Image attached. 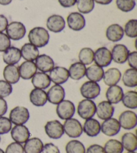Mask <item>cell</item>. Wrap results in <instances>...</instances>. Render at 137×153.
Instances as JSON below:
<instances>
[{
	"instance_id": "43",
	"label": "cell",
	"mask_w": 137,
	"mask_h": 153,
	"mask_svg": "<svg viewBox=\"0 0 137 153\" xmlns=\"http://www.w3.org/2000/svg\"><path fill=\"white\" fill-rule=\"evenodd\" d=\"M12 86L10 83L4 80H0V97H8L12 93Z\"/></svg>"
},
{
	"instance_id": "20",
	"label": "cell",
	"mask_w": 137,
	"mask_h": 153,
	"mask_svg": "<svg viewBox=\"0 0 137 153\" xmlns=\"http://www.w3.org/2000/svg\"><path fill=\"white\" fill-rule=\"evenodd\" d=\"M37 67L35 62L33 61H25L20 65L18 67L19 73L21 78L25 80L32 79L37 73Z\"/></svg>"
},
{
	"instance_id": "12",
	"label": "cell",
	"mask_w": 137,
	"mask_h": 153,
	"mask_svg": "<svg viewBox=\"0 0 137 153\" xmlns=\"http://www.w3.org/2000/svg\"><path fill=\"white\" fill-rule=\"evenodd\" d=\"M50 79L55 85L64 84L69 79L68 70L65 67H54L50 72Z\"/></svg>"
},
{
	"instance_id": "21",
	"label": "cell",
	"mask_w": 137,
	"mask_h": 153,
	"mask_svg": "<svg viewBox=\"0 0 137 153\" xmlns=\"http://www.w3.org/2000/svg\"><path fill=\"white\" fill-rule=\"evenodd\" d=\"M29 100L34 105L42 107L48 102L47 93L43 89L35 88L30 92Z\"/></svg>"
},
{
	"instance_id": "13",
	"label": "cell",
	"mask_w": 137,
	"mask_h": 153,
	"mask_svg": "<svg viewBox=\"0 0 137 153\" xmlns=\"http://www.w3.org/2000/svg\"><path fill=\"white\" fill-rule=\"evenodd\" d=\"M67 24L69 28L74 31H80L86 26V20L80 13L72 12L67 17Z\"/></svg>"
},
{
	"instance_id": "2",
	"label": "cell",
	"mask_w": 137,
	"mask_h": 153,
	"mask_svg": "<svg viewBox=\"0 0 137 153\" xmlns=\"http://www.w3.org/2000/svg\"><path fill=\"white\" fill-rule=\"evenodd\" d=\"M96 110V105L92 100H83L78 105V114L82 119L87 120L94 116Z\"/></svg>"
},
{
	"instance_id": "42",
	"label": "cell",
	"mask_w": 137,
	"mask_h": 153,
	"mask_svg": "<svg viewBox=\"0 0 137 153\" xmlns=\"http://www.w3.org/2000/svg\"><path fill=\"white\" fill-rule=\"evenodd\" d=\"M12 124L10 120L6 117H0V134H5L10 132Z\"/></svg>"
},
{
	"instance_id": "53",
	"label": "cell",
	"mask_w": 137,
	"mask_h": 153,
	"mask_svg": "<svg viewBox=\"0 0 137 153\" xmlns=\"http://www.w3.org/2000/svg\"><path fill=\"white\" fill-rule=\"evenodd\" d=\"M12 1V0H0V4L2 5H7L11 4Z\"/></svg>"
},
{
	"instance_id": "40",
	"label": "cell",
	"mask_w": 137,
	"mask_h": 153,
	"mask_svg": "<svg viewBox=\"0 0 137 153\" xmlns=\"http://www.w3.org/2000/svg\"><path fill=\"white\" fill-rule=\"evenodd\" d=\"M124 33L129 38L137 36V20L135 19L128 20L124 26Z\"/></svg>"
},
{
	"instance_id": "30",
	"label": "cell",
	"mask_w": 137,
	"mask_h": 153,
	"mask_svg": "<svg viewBox=\"0 0 137 153\" xmlns=\"http://www.w3.org/2000/svg\"><path fill=\"white\" fill-rule=\"evenodd\" d=\"M43 144L38 138H29L24 144V152L25 153H41L42 151Z\"/></svg>"
},
{
	"instance_id": "8",
	"label": "cell",
	"mask_w": 137,
	"mask_h": 153,
	"mask_svg": "<svg viewBox=\"0 0 137 153\" xmlns=\"http://www.w3.org/2000/svg\"><path fill=\"white\" fill-rule=\"evenodd\" d=\"M111 52L107 48L100 47L94 53V61L95 64L100 67H106L112 62Z\"/></svg>"
},
{
	"instance_id": "15",
	"label": "cell",
	"mask_w": 137,
	"mask_h": 153,
	"mask_svg": "<svg viewBox=\"0 0 137 153\" xmlns=\"http://www.w3.org/2000/svg\"><path fill=\"white\" fill-rule=\"evenodd\" d=\"M65 97V90L60 85H54L47 92L48 101L54 105H57Z\"/></svg>"
},
{
	"instance_id": "4",
	"label": "cell",
	"mask_w": 137,
	"mask_h": 153,
	"mask_svg": "<svg viewBox=\"0 0 137 153\" xmlns=\"http://www.w3.org/2000/svg\"><path fill=\"white\" fill-rule=\"evenodd\" d=\"M6 35L10 39L20 40L25 36L26 28L24 24L20 22H12L6 28Z\"/></svg>"
},
{
	"instance_id": "26",
	"label": "cell",
	"mask_w": 137,
	"mask_h": 153,
	"mask_svg": "<svg viewBox=\"0 0 137 153\" xmlns=\"http://www.w3.org/2000/svg\"><path fill=\"white\" fill-rule=\"evenodd\" d=\"M3 75L5 81L11 85L17 83L20 79L18 67L15 65H7L4 68Z\"/></svg>"
},
{
	"instance_id": "54",
	"label": "cell",
	"mask_w": 137,
	"mask_h": 153,
	"mask_svg": "<svg viewBox=\"0 0 137 153\" xmlns=\"http://www.w3.org/2000/svg\"><path fill=\"white\" fill-rule=\"evenodd\" d=\"M0 153H5V152H4V151H3L2 149H0Z\"/></svg>"
},
{
	"instance_id": "35",
	"label": "cell",
	"mask_w": 137,
	"mask_h": 153,
	"mask_svg": "<svg viewBox=\"0 0 137 153\" xmlns=\"http://www.w3.org/2000/svg\"><path fill=\"white\" fill-rule=\"evenodd\" d=\"M122 102L126 108L129 109L137 108V93L135 91H127L123 95Z\"/></svg>"
},
{
	"instance_id": "41",
	"label": "cell",
	"mask_w": 137,
	"mask_h": 153,
	"mask_svg": "<svg viewBox=\"0 0 137 153\" xmlns=\"http://www.w3.org/2000/svg\"><path fill=\"white\" fill-rule=\"evenodd\" d=\"M118 9L123 12H131L136 5L135 0H116Z\"/></svg>"
},
{
	"instance_id": "28",
	"label": "cell",
	"mask_w": 137,
	"mask_h": 153,
	"mask_svg": "<svg viewBox=\"0 0 137 153\" xmlns=\"http://www.w3.org/2000/svg\"><path fill=\"white\" fill-rule=\"evenodd\" d=\"M122 74L119 69L116 68H110L105 72L103 75V81L106 85H115L120 81Z\"/></svg>"
},
{
	"instance_id": "3",
	"label": "cell",
	"mask_w": 137,
	"mask_h": 153,
	"mask_svg": "<svg viewBox=\"0 0 137 153\" xmlns=\"http://www.w3.org/2000/svg\"><path fill=\"white\" fill-rule=\"evenodd\" d=\"M29 112L27 109L23 106H17L11 110L10 120L12 124L15 125H24L29 119Z\"/></svg>"
},
{
	"instance_id": "34",
	"label": "cell",
	"mask_w": 137,
	"mask_h": 153,
	"mask_svg": "<svg viewBox=\"0 0 137 153\" xmlns=\"http://www.w3.org/2000/svg\"><path fill=\"white\" fill-rule=\"evenodd\" d=\"M122 82L128 87H135L137 85V70L136 69H127L122 76Z\"/></svg>"
},
{
	"instance_id": "38",
	"label": "cell",
	"mask_w": 137,
	"mask_h": 153,
	"mask_svg": "<svg viewBox=\"0 0 137 153\" xmlns=\"http://www.w3.org/2000/svg\"><path fill=\"white\" fill-rule=\"evenodd\" d=\"M76 5L79 12L83 14H87L94 9V0H77Z\"/></svg>"
},
{
	"instance_id": "52",
	"label": "cell",
	"mask_w": 137,
	"mask_h": 153,
	"mask_svg": "<svg viewBox=\"0 0 137 153\" xmlns=\"http://www.w3.org/2000/svg\"><path fill=\"white\" fill-rule=\"evenodd\" d=\"M94 1L100 5H108L112 1V0H94Z\"/></svg>"
},
{
	"instance_id": "6",
	"label": "cell",
	"mask_w": 137,
	"mask_h": 153,
	"mask_svg": "<svg viewBox=\"0 0 137 153\" xmlns=\"http://www.w3.org/2000/svg\"><path fill=\"white\" fill-rule=\"evenodd\" d=\"M75 105L70 100H63L57 105L56 114L60 119L68 120L72 118L75 114Z\"/></svg>"
},
{
	"instance_id": "44",
	"label": "cell",
	"mask_w": 137,
	"mask_h": 153,
	"mask_svg": "<svg viewBox=\"0 0 137 153\" xmlns=\"http://www.w3.org/2000/svg\"><path fill=\"white\" fill-rule=\"evenodd\" d=\"M5 153H24V147L21 144L12 143L7 146Z\"/></svg>"
},
{
	"instance_id": "24",
	"label": "cell",
	"mask_w": 137,
	"mask_h": 153,
	"mask_svg": "<svg viewBox=\"0 0 137 153\" xmlns=\"http://www.w3.org/2000/svg\"><path fill=\"white\" fill-rule=\"evenodd\" d=\"M21 58V51L16 47H10L4 52L3 61L7 65H15Z\"/></svg>"
},
{
	"instance_id": "36",
	"label": "cell",
	"mask_w": 137,
	"mask_h": 153,
	"mask_svg": "<svg viewBox=\"0 0 137 153\" xmlns=\"http://www.w3.org/2000/svg\"><path fill=\"white\" fill-rule=\"evenodd\" d=\"M94 53L92 48H83L78 54V59L81 63L84 65H89L94 61Z\"/></svg>"
},
{
	"instance_id": "23",
	"label": "cell",
	"mask_w": 137,
	"mask_h": 153,
	"mask_svg": "<svg viewBox=\"0 0 137 153\" xmlns=\"http://www.w3.org/2000/svg\"><path fill=\"white\" fill-rule=\"evenodd\" d=\"M35 65L37 69L41 72L48 73L50 72L54 67V62L50 56L46 54H41L35 59Z\"/></svg>"
},
{
	"instance_id": "33",
	"label": "cell",
	"mask_w": 137,
	"mask_h": 153,
	"mask_svg": "<svg viewBox=\"0 0 137 153\" xmlns=\"http://www.w3.org/2000/svg\"><path fill=\"white\" fill-rule=\"evenodd\" d=\"M104 73H105V71L102 67L98 66L96 65H93L87 68L85 75L90 81L97 83L102 80Z\"/></svg>"
},
{
	"instance_id": "17",
	"label": "cell",
	"mask_w": 137,
	"mask_h": 153,
	"mask_svg": "<svg viewBox=\"0 0 137 153\" xmlns=\"http://www.w3.org/2000/svg\"><path fill=\"white\" fill-rule=\"evenodd\" d=\"M66 22L64 18L60 15H52L47 19L46 26L54 33H59L64 29Z\"/></svg>"
},
{
	"instance_id": "1",
	"label": "cell",
	"mask_w": 137,
	"mask_h": 153,
	"mask_svg": "<svg viewBox=\"0 0 137 153\" xmlns=\"http://www.w3.org/2000/svg\"><path fill=\"white\" fill-rule=\"evenodd\" d=\"M28 39L32 45L37 48H42L48 44L50 34L46 28L42 27H35L29 31Z\"/></svg>"
},
{
	"instance_id": "16",
	"label": "cell",
	"mask_w": 137,
	"mask_h": 153,
	"mask_svg": "<svg viewBox=\"0 0 137 153\" xmlns=\"http://www.w3.org/2000/svg\"><path fill=\"white\" fill-rule=\"evenodd\" d=\"M129 51L124 45H116L111 51L112 59L118 64H124L127 62Z\"/></svg>"
},
{
	"instance_id": "46",
	"label": "cell",
	"mask_w": 137,
	"mask_h": 153,
	"mask_svg": "<svg viewBox=\"0 0 137 153\" xmlns=\"http://www.w3.org/2000/svg\"><path fill=\"white\" fill-rule=\"evenodd\" d=\"M128 65L133 69H136L137 67V52L133 51L129 53L127 58Z\"/></svg>"
},
{
	"instance_id": "31",
	"label": "cell",
	"mask_w": 137,
	"mask_h": 153,
	"mask_svg": "<svg viewBox=\"0 0 137 153\" xmlns=\"http://www.w3.org/2000/svg\"><path fill=\"white\" fill-rule=\"evenodd\" d=\"M86 65L81 63L80 62H76L73 63L68 69L69 77L73 80H80L86 75Z\"/></svg>"
},
{
	"instance_id": "10",
	"label": "cell",
	"mask_w": 137,
	"mask_h": 153,
	"mask_svg": "<svg viewBox=\"0 0 137 153\" xmlns=\"http://www.w3.org/2000/svg\"><path fill=\"white\" fill-rule=\"evenodd\" d=\"M119 124L120 127L125 130H132L137 125V116L133 111H124L120 115Z\"/></svg>"
},
{
	"instance_id": "50",
	"label": "cell",
	"mask_w": 137,
	"mask_h": 153,
	"mask_svg": "<svg viewBox=\"0 0 137 153\" xmlns=\"http://www.w3.org/2000/svg\"><path fill=\"white\" fill-rule=\"evenodd\" d=\"M76 1L77 0H58L60 5L65 8L74 6L76 4Z\"/></svg>"
},
{
	"instance_id": "11",
	"label": "cell",
	"mask_w": 137,
	"mask_h": 153,
	"mask_svg": "<svg viewBox=\"0 0 137 153\" xmlns=\"http://www.w3.org/2000/svg\"><path fill=\"white\" fill-rule=\"evenodd\" d=\"M11 136L13 140L20 144H24L31 136L29 129L24 125H15L11 130Z\"/></svg>"
},
{
	"instance_id": "56",
	"label": "cell",
	"mask_w": 137,
	"mask_h": 153,
	"mask_svg": "<svg viewBox=\"0 0 137 153\" xmlns=\"http://www.w3.org/2000/svg\"><path fill=\"white\" fill-rule=\"evenodd\" d=\"M0 142H1V136H0Z\"/></svg>"
},
{
	"instance_id": "22",
	"label": "cell",
	"mask_w": 137,
	"mask_h": 153,
	"mask_svg": "<svg viewBox=\"0 0 137 153\" xmlns=\"http://www.w3.org/2000/svg\"><path fill=\"white\" fill-rule=\"evenodd\" d=\"M123 95L124 93L122 87L117 85L110 86L106 92V100L112 104H116L121 102Z\"/></svg>"
},
{
	"instance_id": "19",
	"label": "cell",
	"mask_w": 137,
	"mask_h": 153,
	"mask_svg": "<svg viewBox=\"0 0 137 153\" xmlns=\"http://www.w3.org/2000/svg\"><path fill=\"white\" fill-rule=\"evenodd\" d=\"M82 130L89 137H95L99 134L101 131V124L97 120L89 118L86 120Z\"/></svg>"
},
{
	"instance_id": "18",
	"label": "cell",
	"mask_w": 137,
	"mask_h": 153,
	"mask_svg": "<svg viewBox=\"0 0 137 153\" xmlns=\"http://www.w3.org/2000/svg\"><path fill=\"white\" fill-rule=\"evenodd\" d=\"M114 112V107L108 101L101 102L96 106V113L100 120H105L110 118L113 116Z\"/></svg>"
},
{
	"instance_id": "32",
	"label": "cell",
	"mask_w": 137,
	"mask_h": 153,
	"mask_svg": "<svg viewBox=\"0 0 137 153\" xmlns=\"http://www.w3.org/2000/svg\"><path fill=\"white\" fill-rule=\"evenodd\" d=\"M122 145L128 152L136 151L137 149V138L135 134L127 132L122 136Z\"/></svg>"
},
{
	"instance_id": "14",
	"label": "cell",
	"mask_w": 137,
	"mask_h": 153,
	"mask_svg": "<svg viewBox=\"0 0 137 153\" xmlns=\"http://www.w3.org/2000/svg\"><path fill=\"white\" fill-rule=\"evenodd\" d=\"M120 128L119 120L112 117L105 120L101 124V131L107 136H116L120 132Z\"/></svg>"
},
{
	"instance_id": "9",
	"label": "cell",
	"mask_w": 137,
	"mask_h": 153,
	"mask_svg": "<svg viewBox=\"0 0 137 153\" xmlns=\"http://www.w3.org/2000/svg\"><path fill=\"white\" fill-rule=\"evenodd\" d=\"M44 129L48 137L52 139H59L64 134L63 125L57 120L48 121L45 125Z\"/></svg>"
},
{
	"instance_id": "5",
	"label": "cell",
	"mask_w": 137,
	"mask_h": 153,
	"mask_svg": "<svg viewBox=\"0 0 137 153\" xmlns=\"http://www.w3.org/2000/svg\"><path fill=\"white\" fill-rule=\"evenodd\" d=\"M63 128L64 133L66 134L70 138H78L83 132L80 122L76 119L70 118L66 120Z\"/></svg>"
},
{
	"instance_id": "27",
	"label": "cell",
	"mask_w": 137,
	"mask_h": 153,
	"mask_svg": "<svg viewBox=\"0 0 137 153\" xmlns=\"http://www.w3.org/2000/svg\"><path fill=\"white\" fill-rule=\"evenodd\" d=\"M32 83L35 88L45 89L50 87L51 80L50 76L46 73H36L32 78Z\"/></svg>"
},
{
	"instance_id": "49",
	"label": "cell",
	"mask_w": 137,
	"mask_h": 153,
	"mask_svg": "<svg viewBox=\"0 0 137 153\" xmlns=\"http://www.w3.org/2000/svg\"><path fill=\"white\" fill-rule=\"evenodd\" d=\"M7 111V103L4 98L0 97V117L6 114Z\"/></svg>"
},
{
	"instance_id": "37",
	"label": "cell",
	"mask_w": 137,
	"mask_h": 153,
	"mask_svg": "<svg viewBox=\"0 0 137 153\" xmlns=\"http://www.w3.org/2000/svg\"><path fill=\"white\" fill-rule=\"evenodd\" d=\"M104 149L105 153H122L124 151L121 142L115 139H110L106 142Z\"/></svg>"
},
{
	"instance_id": "29",
	"label": "cell",
	"mask_w": 137,
	"mask_h": 153,
	"mask_svg": "<svg viewBox=\"0 0 137 153\" xmlns=\"http://www.w3.org/2000/svg\"><path fill=\"white\" fill-rule=\"evenodd\" d=\"M21 54L23 58L27 61H35L39 56V50L31 43H26L21 48Z\"/></svg>"
},
{
	"instance_id": "25",
	"label": "cell",
	"mask_w": 137,
	"mask_h": 153,
	"mask_svg": "<svg viewBox=\"0 0 137 153\" xmlns=\"http://www.w3.org/2000/svg\"><path fill=\"white\" fill-rule=\"evenodd\" d=\"M124 30L119 24H114L109 26L106 30V36L111 42H116L121 40L124 36Z\"/></svg>"
},
{
	"instance_id": "51",
	"label": "cell",
	"mask_w": 137,
	"mask_h": 153,
	"mask_svg": "<svg viewBox=\"0 0 137 153\" xmlns=\"http://www.w3.org/2000/svg\"><path fill=\"white\" fill-rule=\"evenodd\" d=\"M7 25L8 20L7 18L4 15H0V32L5 31Z\"/></svg>"
},
{
	"instance_id": "39",
	"label": "cell",
	"mask_w": 137,
	"mask_h": 153,
	"mask_svg": "<svg viewBox=\"0 0 137 153\" xmlns=\"http://www.w3.org/2000/svg\"><path fill=\"white\" fill-rule=\"evenodd\" d=\"M66 153H86L85 146L81 142L73 140L68 143L66 146Z\"/></svg>"
},
{
	"instance_id": "55",
	"label": "cell",
	"mask_w": 137,
	"mask_h": 153,
	"mask_svg": "<svg viewBox=\"0 0 137 153\" xmlns=\"http://www.w3.org/2000/svg\"><path fill=\"white\" fill-rule=\"evenodd\" d=\"M127 153H136L135 151H134V152H128Z\"/></svg>"
},
{
	"instance_id": "48",
	"label": "cell",
	"mask_w": 137,
	"mask_h": 153,
	"mask_svg": "<svg viewBox=\"0 0 137 153\" xmlns=\"http://www.w3.org/2000/svg\"><path fill=\"white\" fill-rule=\"evenodd\" d=\"M86 153H105L104 147L98 144H92L88 148Z\"/></svg>"
},
{
	"instance_id": "45",
	"label": "cell",
	"mask_w": 137,
	"mask_h": 153,
	"mask_svg": "<svg viewBox=\"0 0 137 153\" xmlns=\"http://www.w3.org/2000/svg\"><path fill=\"white\" fill-rule=\"evenodd\" d=\"M11 46V40L6 34L0 32V52H4Z\"/></svg>"
},
{
	"instance_id": "7",
	"label": "cell",
	"mask_w": 137,
	"mask_h": 153,
	"mask_svg": "<svg viewBox=\"0 0 137 153\" xmlns=\"http://www.w3.org/2000/svg\"><path fill=\"white\" fill-rule=\"evenodd\" d=\"M100 87L96 82L86 81L80 87V94L82 97L88 100L96 98L100 94Z\"/></svg>"
},
{
	"instance_id": "47",
	"label": "cell",
	"mask_w": 137,
	"mask_h": 153,
	"mask_svg": "<svg viewBox=\"0 0 137 153\" xmlns=\"http://www.w3.org/2000/svg\"><path fill=\"white\" fill-rule=\"evenodd\" d=\"M42 153H60L59 149L52 143H47L43 145Z\"/></svg>"
}]
</instances>
